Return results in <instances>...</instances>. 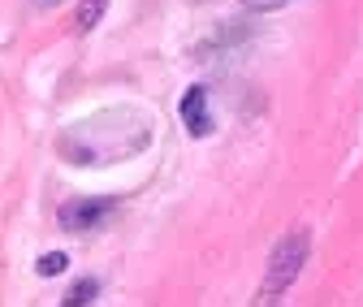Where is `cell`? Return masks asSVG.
Listing matches in <instances>:
<instances>
[{
	"mask_svg": "<svg viewBox=\"0 0 363 307\" xmlns=\"http://www.w3.org/2000/svg\"><path fill=\"white\" fill-rule=\"evenodd\" d=\"M152 143V121L130 113V108H108L100 117H86L74 130H65L57 152L69 164H113L125 156H139Z\"/></svg>",
	"mask_w": 363,
	"mask_h": 307,
	"instance_id": "obj_1",
	"label": "cell"
},
{
	"mask_svg": "<svg viewBox=\"0 0 363 307\" xmlns=\"http://www.w3.org/2000/svg\"><path fill=\"white\" fill-rule=\"evenodd\" d=\"M307 255H311V234L307 230H290L277 247H272V255H268L264 286H259L255 303H277V298H286V290L298 281V273L307 264Z\"/></svg>",
	"mask_w": 363,
	"mask_h": 307,
	"instance_id": "obj_2",
	"label": "cell"
},
{
	"mask_svg": "<svg viewBox=\"0 0 363 307\" xmlns=\"http://www.w3.org/2000/svg\"><path fill=\"white\" fill-rule=\"evenodd\" d=\"M113 212H117V199H113V195H91V199H69V203H61L57 221H61V230H69V234H86V230L108 225Z\"/></svg>",
	"mask_w": 363,
	"mask_h": 307,
	"instance_id": "obj_3",
	"label": "cell"
},
{
	"mask_svg": "<svg viewBox=\"0 0 363 307\" xmlns=\"http://www.w3.org/2000/svg\"><path fill=\"white\" fill-rule=\"evenodd\" d=\"M177 113H182V125H186L191 139H212V135H216V117H212V108H208V86H203V82L186 86V96H182Z\"/></svg>",
	"mask_w": 363,
	"mask_h": 307,
	"instance_id": "obj_4",
	"label": "cell"
},
{
	"mask_svg": "<svg viewBox=\"0 0 363 307\" xmlns=\"http://www.w3.org/2000/svg\"><path fill=\"white\" fill-rule=\"evenodd\" d=\"M96 298H100V281H96V277H82V281H74V286L65 290L61 303H65V307H82V303H96Z\"/></svg>",
	"mask_w": 363,
	"mask_h": 307,
	"instance_id": "obj_5",
	"label": "cell"
},
{
	"mask_svg": "<svg viewBox=\"0 0 363 307\" xmlns=\"http://www.w3.org/2000/svg\"><path fill=\"white\" fill-rule=\"evenodd\" d=\"M104 9H108V0H82V5H78V30H96Z\"/></svg>",
	"mask_w": 363,
	"mask_h": 307,
	"instance_id": "obj_6",
	"label": "cell"
},
{
	"mask_svg": "<svg viewBox=\"0 0 363 307\" xmlns=\"http://www.w3.org/2000/svg\"><path fill=\"white\" fill-rule=\"evenodd\" d=\"M65 269H69V255L65 251H48V255H39V264H35L39 277H61Z\"/></svg>",
	"mask_w": 363,
	"mask_h": 307,
	"instance_id": "obj_7",
	"label": "cell"
},
{
	"mask_svg": "<svg viewBox=\"0 0 363 307\" xmlns=\"http://www.w3.org/2000/svg\"><path fill=\"white\" fill-rule=\"evenodd\" d=\"M238 5H247V9H255V13H277V9L290 5V0H238Z\"/></svg>",
	"mask_w": 363,
	"mask_h": 307,
	"instance_id": "obj_8",
	"label": "cell"
},
{
	"mask_svg": "<svg viewBox=\"0 0 363 307\" xmlns=\"http://www.w3.org/2000/svg\"><path fill=\"white\" fill-rule=\"evenodd\" d=\"M30 5H39V9H48V5H57V0H30Z\"/></svg>",
	"mask_w": 363,
	"mask_h": 307,
	"instance_id": "obj_9",
	"label": "cell"
}]
</instances>
